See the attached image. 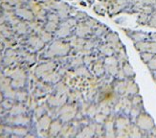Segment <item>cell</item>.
<instances>
[{
	"mask_svg": "<svg viewBox=\"0 0 156 138\" xmlns=\"http://www.w3.org/2000/svg\"><path fill=\"white\" fill-rule=\"evenodd\" d=\"M107 115L104 114V113H101V112H98L96 115H95V117L93 118V121L95 123H97V124H105V122L106 121L107 119Z\"/></svg>",
	"mask_w": 156,
	"mask_h": 138,
	"instance_id": "603a6c76",
	"label": "cell"
},
{
	"mask_svg": "<svg viewBox=\"0 0 156 138\" xmlns=\"http://www.w3.org/2000/svg\"><path fill=\"white\" fill-rule=\"evenodd\" d=\"M135 44V48L139 53L142 52H151L156 55V42H153L151 40H145V41H140V42H136Z\"/></svg>",
	"mask_w": 156,
	"mask_h": 138,
	"instance_id": "ba28073f",
	"label": "cell"
},
{
	"mask_svg": "<svg viewBox=\"0 0 156 138\" xmlns=\"http://www.w3.org/2000/svg\"><path fill=\"white\" fill-rule=\"evenodd\" d=\"M98 112H99V110H98V105H97L96 103L91 102L89 103V106H88L87 109H86V116L89 117L90 119L93 120L95 115H96Z\"/></svg>",
	"mask_w": 156,
	"mask_h": 138,
	"instance_id": "d6986e66",
	"label": "cell"
},
{
	"mask_svg": "<svg viewBox=\"0 0 156 138\" xmlns=\"http://www.w3.org/2000/svg\"><path fill=\"white\" fill-rule=\"evenodd\" d=\"M89 16L87 15V13L83 11H78L77 13H76V16H74L77 20H78V22H80V21H84V20Z\"/></svg>",
	"mask_w": 156,
	"mask_h": 138,
	"instance_id": "d4e9b609",
	"label": "cell"
},
{
	"mask_svg": "<svg viewBox=\"0 0 156 138\" xmlns=\"http://www.w3.org/2000/svg\"><path fill=\"white\" fill-rule=\"evenodd\" d=\"M105 1H107V2H110V1H112V0H105Z\"/></svg>",
	"mask_w": 156,
	"mask_h": 138,
	"instance_id": "1f68e13d",
	"label": "cell"
},
{
	"mask_svg": "<svg viewBox=\"0 0 156 138\" xmlns=\"http://www.w3.org/2000/svg\"><path fill=\"white\" fill-rule=\"evenodd\" d=\"M135 124L140 128V129L143 132V133L148 132V130L151 129L155 126L153 118L147 112H146L145 110H143V111L141 112V114L138 116Z\"/></svg>",
	"mask_w": 156,
	"mask_h": 138,
	"instance_id": "7a4b0ae2",
	"label": "cell"
},
{
	"mask_svg": "<svg viewBox=\"0 0 156 138\" xmlns=\"http://www.w3.org/2000/svg\"><path fill=\"white\" fill-rule=\"evenodd\" d=\"M151 16V15H147V13H145L143 12H140L139 13V16L137 17V22L141 25H147L150 21Z\"/></svg>",
	"mask_w": 156,
	"mask_h": 138,
	"instance_id": "ffe728a7",
	"label": "cell"
},
{
	"mask_svg": "<svg viewBox=\"0 0 156 138\" xmlns=\"http://www.w3.org/2000/svg\"><path fill=\"white\" fill-rule=\"evenodd\" d=\"M148 40H151L153 42H156V33H151L150 37H148Z\"/></svg>",
	"mask_w": 156,
	"mask_h": 138,
	"instance_id": "4dcf8cb0",
	"label": "cell"
},
{
	"mask_svg": "<svg viewBox=\"0 0 156 138\" xmlns=\"http://www.w3.org/2000/svg\"><path fill=\"white\" fill-rule=\"evenodd\" d=\"M147 25L150 27H151V28H156V18L151 16L150 21H148V23H147Z\"/></svg>",
	"mask_w": 156,
	"mask_h": 138,
	"instance_id": "f546056e",
	"label": "cell"
},
{
	"mask_svg": "<svg viewBox=\"0 0 156 138\" xmlns=\"http://www.w3.org/2000/svg\"><path fill=\"white\" fill-rule=\"evenodd\" d=\"M129 137L131 138H142L143 137V132L135 123H132L129 130Z\"/></svg>",
	"mask_w": 156,
	"mask_h": 138,
	"instance_id": "ac0fdd59",
	"label": "cell"
},
{
	"mask_svg": "<svg viewBox=\"0 0 156 138\" xmlns=\"http://www.w3.org/2000/svg\"><path fill=\"white\" fill-rule=\"evenodd\" d=\"M126 85H127V79L126 80H117L115 79L112 82V87L114 92H116L120 96H125L126 90Z\"/></svg>",
	"mask_w": 156,
	"mask_h": 138,
	"instance_id": "8fae6325",
	"label": "cell"
},
{
	"mask_svg": "<svg viewBox=\"0 0 156 138\" xmlns=\"http://www.w3.org/2000/svg\"><path fill=\"white\" fill-rule=\"evenodd\" d=\"M121 68L123 69V71L126 75V79H134L135 78V72L133 70V67L129 64V61H125V63L122 64Z\"/></svg>",
	"mask_w": 156,
	"mask_h": 138,
	"instance_id": "2e32d148",
	"label": "cell"
},
{
	"mask_svg": "<svg viewBox=\"0 0 156 138\" xmlns=\"http://www.w3.org/2000/svg\"><path fill=\"white\" fill-rule=\"evenodd\" d=\"M154 57V54L153 53H151V52H142L140 53V58L141 60H143V63L147 64L151 60V59Z\"/></svg>",
	"mask_w": 156,
	"mask_h": 138,
	"instance_id": "7402d4cb",
	"label": "cell"
},
{
	"mask_svg": "<svg viewBox=\"0 0 156 138\" xmlns=\"http://www.w3.org/2000/svg\"><path fill=\"white\" fill-rule=\"evenodd\" d=\"M130 100H131V103L133 107H143V99H142L141 95L139 93L131 96Z\"/></svg>",
	"mask_w": 156,
	"mask_h": 138,
	"instance_id": "44dd1931",
	"label": "cell"
},
{
	"mask_svg": "<svg viewBox=\"0 0 156 138\" xmlns=\"http://www.w3.org/2000/svg\"><path fill=\"white\" fill-rule=\"evenodd\" d=\"M104 64H105V74L113 76V77L116 76L117 72L121 68L118 59L115 55H113V56L105 57Z\"/></svg>",
	"mask_w": 156,
	"mask_h": 138,
	"instance_id": "3957f363",
	"label": "cell"
},
{
	"mask_svg": "<svg viewBox=\"0 0 156 138\" xmlns=\"http://www.w3.org/2000/svg\"><path fill=\"white\" fill-rule=\"evenodd\" d=\"M107 9H108V2L105 1V0H99V1H96L93 6V11L96 13L97 15L101 16H104L107 13Z\"/></svg>",
	"mask_w": 156,
	"mask_h": 138,
	"instance_id": "7c38bea8",
	"label": "cell"
},
{
	"mask_svg": "<svg viewBox=\"0 0 156 138\" xmlns=\"http://www.w3.org/2000/svg\"><path fill=\"white\" fill-rule=\"evenodd\" d=\"M144 109V106L143 107H131L130 109V112L128 114V117H129V119L131 121V123H135L138 118V116L141 114V112L143 111Z\"/></svg>",
	"mask_w": 156,
	"mask_h": 138,
	"instance_id": "e0dca14e",
	"label": "cell"
},
{
	"mask_svg": "<svg viewBox=\"0 0 156 138\" xmlns=\"http://www.w3.org/2000/svg\"><path fill=\"white\" fill-rule=\"evenodd\" d=\"M143 137H150V138H156V126H154L148 132L143 133Z\"/></svg>",
	"mask_w": 156,
	"mask_h": 138,
	"instance_id": "484cf974",
	"label": "cell"
},
{
	"mask_svg": "<svg viewBox=\"0 0 156 138\" xmlns=\"http://www.w3.org/2000/svg\"><path fill=\"white\" fill-rule=\"evenodd\" d=\"M98 50L99 52L103 55L104 57H108V56H113L115 55V51L113 48L108 44L107 42H105V40H103L99 44L98 46Z\"/></svg>",
	"mask_w": 156,
	"mask_h": 138,
	"instance_id": "4fadbf2b",
	"label": "cell"
},
{
	"mask_svg": "<svg viewBox=\"0 0 156 138\" xmlns=\"http://www.w3.org/2000/svg\"><path fill=\"white\" fill-rule=\"evenodd\" d=\"M95 129H96V123H95L94 121H92L90 124H88V125L83 127L79 130L77 137H85V138L94 137L95 136Z\"/></svg>",
	"mask_w": 156,
	"mask_h": 138,
	"instance_id": "30bf717a",
	"label": "cell"
},
{
	"mask_svg": "<svg viewBox=\"0 0 156 138\" xmlns=\"http://www.w3.org/2000/svg\"><path fill=\"white\" fill-rule=\"evenodd\" d=\"M115 116L116 115L110 114L107 117L106 121L104 124L105 137H107V138L116 137V129H115Z\"/></svg>",
	"mask_w": 156,
	"mask_h": 138,
	"instance_id": "52a82bcc",
	"label": "cell"
},
{
	"mask_svg": "<svg viewBox=\"0 0 156 138\" xmlns=\"http://www.w3.org/2000/svg\"><path fill=\"white\" fill-rule=\"evenodd\" d=\"M110 29L108 28V27L105 24H101L100 23L96 28L93 30V36L95 38H105V36L107 34V32L109 31Z\"/></svg>",
	"mask_w": 156,
	"mask_h": 138,
	"instance_id": "9a60e30c",
	"label": "cell"
},
{
	"mask_svg": "<svg viewBox=\"0 0 156 138\" xmlns=\"http://www.w3.org/2000/svg\"><path fill=\"white\" fill-rule=\"evenodd\" d=\"M95 136H96V137H105L104 124H97V123H96V129H95Z\"/></svg>",
	"mask_w": 156,
	"mask_h": 138,
	"instance_id": "cb8c5ba5",
	"label": "cell"
},
{
	"mask_svg": "<svg viewBox=\"0 0 156 138\" xmlns=\"http://www.w3.org/2000/svg\"><path fill=\"white\" fill-rule=\"evenodd\" d=\"M57 27H58V23L53 22V21H49L46 26V30L48 32H54V31H56Z\"/></svg>",
	"mask_w": 156,
	"mask_h": 138,
	"instance_id": "83f0119b",
	"label": "cell"
},
{
	"mask_svg": "<svg viewBox=\"0 0 156 138\" xmlns=\"http://www.w3.org/2000/svg\"><path fill=\"white\" fill-rule=\"evenodd\" d=\"M139 93V87L137 84L135 82L134 79H127V85H126V96L131 97V96Z\"/></svg>",
	"mask_w": 156,
	"mask_h": 138,
	"instance_id": "5bb4252c",
	"label": "cell"
},
{
	"mask_svg": "<svg viewBox=\"0 0 156 138\" xmlns=\"http://www.w3.org/2000/svg\"><path fill=\"white\" fill-rule=\"evenodd\" d=\"M105 41L113 48L115 51V54L121 51L125 47V45L122 43V41L120 40L118 34L115 33L114 31H111V30L108 31L107 34L105 36Z\"/></svg>",
	"mask_w": 156,
	"mask_h": 138,
	"instance_id": "277c9868",
	"label": "cell"
},
{
	"mask_svg": "<svg viewBox=\"0 0 156 138\" xmlns=\"http://www.w3.org/2000/svg\"><path fill=\"white\" fill-rule=\"evenodd\" d=\"M115 79H117V80H126V75L123 71V69L120 68L119 69V71L117 72L116 76H115Z\"/></svg>",
	"mask_w": 156,
	"mask_h": 138,
	"instance_id": "f1b7e54d",
	"label": "cell"
},
{
	"mask_svg": "<svg viewBox=\"0 0 156 138\" xmlns=\"http://www.w3.org/2000/svg\"><path fill=\"white\" fill-rule=\"evenodd\" d=\"M129 117L126 114H119L115 116V129L116 137H129V130L131 126Z\"/></svg>",
	"mask_w": 156,
	"mask_h": 138,
	"instance_id": "6da1fadb",
	"label": "cell"
},
{
	"mask_svg": "<svg viewBox=\"0 0 156 138\" xmlns=\"http://www.w3.org/2000/svg\"><path fill=\"white\" fill-rule=\"evenodd\" d=\"M18 13H19V16H22L26 19H32L33 18L32 13L29 11H26V10L21 9V10H18Z\"/></svg>",
	"mask_w": 156,
	"mask_h": 138,
	"instance_id": "4316f807",
	"label": "cell"
},
{
	"mask_svg": "<svg viewBox=\"0 0 156 138\" xmlns=\"http://www.w3.org/2000/svg\"><path fill=\"white\" fill-rule=\"evenodd\" d=\"M104 60H105V57L101 56L100 58H98L94 63L91 64V66L89 67L90 71L92 73V75L94 77L97 78H101L103 76L105 75V64H104Z\"/></svg>",
	"mask_w": 156,
	"mask_h": 138,
	"instance_id": "5b68a950",
	"label": "cell"
},
{
	"mask_svg": "<svg viewBox=\"0 0 156 138\" xmlns=\"http://www.w3.org/2000/svg\"><path fill=\"white\" fill-rule=\"evenodd\" d=\"M125 33L126 34V36H128L134 43L140 42V41H145L148 40V37H150V34H147L143 31H133L129 29H126Z\"/></svg>",
	"mask_w": 156,
	"mask_h": 138,
	"instance_id": "9c48e42d",
	"label": "cell"
},
{
	"mask_svg": "<svg viewBox=\"0 0 156 138\" xmlns=\"http://www.w3.org/2000/svg\"><path fill=\"white\" fill-rule=\"evenodd\" d=\"M74 31H75V34L79 38H88L91 36H93V29L90 26H88L86 23H84L83 21L78 22Z\"/></svg>",
	"mask_w": 156,
	"mask_h": 138,
	"instance_id": "8992f818",
	"label": "cell"
}]
</instances>
